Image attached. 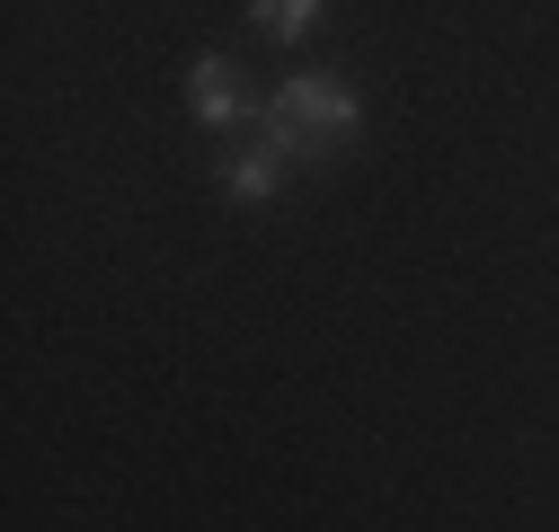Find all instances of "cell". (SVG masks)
I'll use <instances>...</instances> for the list:
<instances>
[{
	"label": "cell",
	"instance_id": "1",
	"mask_svg": "<svg viewBox=\"0 0 559 532\" xmlns=\"http://www.w3.org/2000/svg\"><path fill=\"white\" fill-rule=\"evenodd\" d=\"M356 89L346 81H320V72H294L285 89L266 98V143H285L294 160L302 152H337V143H356Z\"/></svg>",
	"mask_w": 559,
	"mask_h": 532
},
{
	"label": "cell",
	"instance_id": "2",
	"mask_svg": "<svg viewBox=\"0 0 559 532\" xmlns=\"http://www.w3.org/2000/svg\"><path fill=\"white\" fill-rule=\"evenodd\" d=\"M187 116L204 124V133H223V124H249V89H240V72L223 53H204L195 72H187Z\"/></svg>",
	"mask_w": 559,
	"mask_h": 532
},
{
	"label": "cell",
	"instance_id": "3",
	"mask_svg": "<svg viewBox=\"0 0 559 532\" xmlns=\"http://www.w3.org/2000/svg\"><path fill=\"white\" fill-rule=\"evenodd\" d=\"M285 169H294V152H285V143H258V152L223 160V186L240 195V205H266V195H285Z\"/></svg>",
	"mask_w": 559,
	"mask_h": 532
},
{
	"label": "cell",
	"instance_id": "4",
	"mask_svg": "<svg viewBox=\"0 0 559 532\" xmlns=\"http://www.w3.org/2000/svg\"><path fill=\"white\" fill-rule=\"evenodd\" d=\"M249 27L275 36V45H302L320 27V0H249Z\"/></svg>",
	"mask_w": 559,
	"mask_h": 532
}]
</instances>
